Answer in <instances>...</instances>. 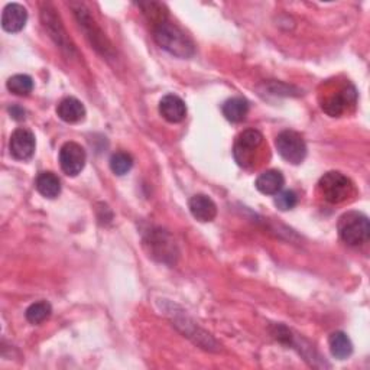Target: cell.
<instances>
[{"mask_svg":"<svg viewBox=\"0 0 370 370\" xmlns=\"http://www.w3.org/2000/svg\"><path fill=\"white\" fill-rule=\"evenodd\" d=\"M275 146L278 153L290 164L298 165L306 157V143L298 132L284 131L276 136Z\"/></svg>","mask_w":370,"mask_h":370,"instance_id":"277c9868","label":"cell"},{"mask_svg":"<svg viewBox=\"0 0 370 370\" xmlns=\"http://www.w3.org/2000/svg\"><path fill=\"white\" fill-rule=\"evenodd\" d=\"M56 114L67 123H78L85 117V107L76 97H67L58 105Z\"/></svg>","mask_w":370,"mask_h":370,"instance_id":"9a60e30c","label":"cell"},{"mask_svg":"<svg viewBox=\"0 0 370 370\" xmlns=\"http://www.w3.org/2000/svg\"><path fill=\"white\" fill-rule=\"evenodd\" d=\"M37 142H35V135L26 128H19L16 129L9 142V149L11 155L18 160V161H28L32 158L35 153Z\"/></svg>","mask_w":370,"mask_h":370,"instance_id":"ba28073f","label":"cell"},{"mask_svg":"<svg viewBox=\"0 0 370 370\" xmlns=\"http://www.w3.org/2000/svg\"><path fill=\"white\" fill-rule=\"evenodd\" d=\"M9 113H11V116H12L15 120H18V121L25 120V117H26V112H25V109H22V107L18 106V105L9 107Z\"/></svg>","mask_w":370,"mask_h":370,"instance_id":"cb8c5ba5","label":"cell"},{"mask_svg":"<svg viewBox=\"0 0 370 370\" xmlns=\"http://www.w3.org/2000/svg\"><path fill=\"white\" fill-rule=\"evenodd\" d=\"M318 190L323 198L331 204H340L352 197L354 185L345 174L330 171L324 174L318 182Z\"/></svg>","mask_w":370,"mask_h":370,"instance_id":"3957f363","label":"cell"},{"mask_svg":"<svg viewBox=\"0 0 370 370\" xmlns=\"http://www.w3.org/2000/svg\"><path fill=\"white\" fill-rule=\"evenodd\" d=\"M262 142H263V136L256 129H248L241 132L233 148V155L236 162L243 168L253 165L255 153L261 148Z\"/></svg>","mask_w":370,"mask_h":370,"instance_id":"5b68a950","label":"cell"},{"mask_svg":"<svg viewBox=\"0 0 370 370\" xmlns=\"http://www.w3.org/2000/svg\"><path fill=\"white\" fill-rule=\"evenodd\" d=\"M35 187L45 198H56L61 194V181L54 172H41L37 177Z\"/></svg>","mask_w":370,"mask_h":370,"instance_id":"e0dca14e","label":"cell"},{"mask_svg":"<svg viewBox=\"0 0 370 370\" xmlns=\"http://www.w3.org/2000/svg\"><path fill=\"white\" fill-rule=\"evenodd\" d=\"M165 233H162L161 230H158L157 233H153L152 234V237L149 236V241H146L149 246H152V248H153V252L152 253H155V255H153V256H161V261H165V258L164 256H172L171 253V251L175 248V244H174V241L172 240H167L164 244H161L162 243V240L165 239Z\"/></svg>","mask_w":370,"mask_h":370,"instance_id":"44dd1931","label":"cell"},{"mask_svg":"<svg viewBox=\"0 0 370 370\" xmlns=\"http://www.w3.org/2000/svg\"><path fill=\"white\" fill-rule=\"evenodd\" d=\"M328 346L331 354L338 359V360H345L353 353V345L349 335L343 331H335L330 335L328 338Z\"/></svg>","mask_w":370,"mask_h":370,"instance_id":"2e32d148","label":"cell"},{"mask_svg":"<svg viewBox=\"0 0 370 370\" xmlns=\"http://www.w3.org/2000/svg\"><path fill=\"white\" fill-rule=\"evenodd\" d=\"M189 207L193 217L203 223L213 222L215 219V215H217V205H215V203L210 197L204 194H197L191 197Z\"/></svg>","mask_w":370,"mask_h":370,"instance_id":"7c38bea8","label":"cell"},{"mask_svg":"<svg viewBox=\"0 0 370 370\" xmlns=\"http://www.w3.org/2000/svg\"><path fill=\"white\" fill-rule=\"evenodd\" d=\"M298 203V197L294 191L287 190V191H280L275 197V205L282 210V211H288L292 210Z\"/></svg>","mask_w":370,"mask_h":370,"instance_id":"603a6c76","label":"cell"},{"mask_svg":"<svg viewBox=\"0 0 370 370\" xmlns=\"http://www.w3.org/2000/svg\"><path fill=\"white\" fill-rule=\"evenodd\" d=\"M153 38H155L157 44L162 49L168 51L169 54L178 58H190L196 54L194 44L187 37V34L168 20H162L155 25Z\"/></svg>","mask_w":370,"mask_h":370,"instance_id":"6da1fadb","label":"cell"},{"mask_svg":"<svg viewBox=\"0 0 370 370\" xmlns=\"http://www.w3.org/2000/svg\"><path fill=\"white\" fill-rule=\"evenodd\" d=\"M74 13L80 22V26L84 29V32L87 34V38L90 40V42L95 45V48L97 51H100L103 55H109L110 51V44L106 40V37L103 35V32L100 30V28L96 25V22L92 20V18L90 16L88 11L81 6V5H76L74 6Z\"/></svg>","mask_w":370,"mask_h":370,"instance_id":"52a82bcc","label":"cell"},{"mask_svg":"<svg viewBox=\"0 0 370 370\" xmlns=\"http://www.w3.org/2000/svg\"><path fill=\"white\" fill-rule=\"evenodd\" d=\"M133 167V158L128 152H116L110 158V169L116 175H125Z\"/></svg>","mask_w":370,"mask_h":370,"instance_id":"7402d4cb","label":"cell"},{"mask_svg":"<svg viewBox=\"0 0 370 370\" xmlns=\"http://www.w3.org/2000/svg\"><path fill=\"white\" fill-rule=\"evenodd\" d=\"M255 185L259 193L265 196H276L278 193L282 191L285 185V178L281 171L269 169L258 177Z\"/></svg>","mask_w":370,"mask_h":370,"instance_id":"5bb4252c","label":"cell"},{"mask_svg":"<svg viewBox=\"0 0 370 370\" xmlns=\"http://www.w3.org/2000/svg\"><path fill=\"white\" fill-rule=\"evenodd\" d=\"M51 313H52L51 304L47 301H40L28 306L25 317L30 324H41L49 318Z\"/></svg>","mask_w":370,"mask_h":370,"instance_id":"d6986e66","label":"cell"},{"mask_svg":"<svg viewBox=\"0 0 370 370\" xmlns=\"http://www.w3.org/2000/svg\"><path fill=\"white\" fill-rule=\"evenodd\" d=\"M28 22V12L19 4H9L2 13V28L6 32L16 34L25 28Z\"/></svg>","mask_w":370,"mask_h":370,"instance_id":"8fae6325","label":"cell"},{"mask_svg":"<svg viewBox=\"0 0 370 370\" xmlns=\"http://www.w3.org/2000/svg\"><path fill=\"white\" fill-rule=\"evenodd\" d=\"M6 85L16 96H29L34 90V80L26 74H16L8 80Z\"/></svg>","mask_w":370,"mask_h":370,"instance_id":"ffe728a7","label":"cell"},{"mask_svg":"<svg viewBox=\"0 0 370 370\" xmlns=\"http://www.w3.org/2000/svg\"><path fill=\"white\" fill-rule=\"evenodd\" d=\"M222 112L229 121L240 123L249 113V103L243 97H232L227 102H225Z\"/></svg>","mask_w":370,"mask_h":370,"instance_id":"ac0fdd59","label":"cell"},{"mask_svg":"<svg viewBox=\"0 0 370 370\" xmlns=\"http://www.w3.org/2000/svg\"><path fill=\"white\" fill-rule=\"evenodd\" d=\"M42 22H44L45 29L49 32L51 38H52L61 48L70 51V54H71V51L74 49V47L70 44L66 29H64L63 23H61L59 18L56 16L55 11H52V9H49V8L47 6V9L42 11Z\"/></svg>","mask_w":370,"mask_h":370,"instance_id":"9c48e42d","label":"cell"},{"mask_svg":"<svg viewBox=\"0 0 370 370\" xmlns=\"http://www.w3.org/2000/svg\"><path fill=\"white\" fill-rule=\"evenodd\" d=\"M354 102H356V90L353 87H349L338 91L337 95L328 97L323 103V110L331 117H338L342 116L346 112V109Z\"/></svg>","mask_w":370,"mask_h":370,"instance_id":"30bf717a","label":"cell"},{"mask_svg":"<svg viewBox=\"0 0 370 370\" xmlns=\"http://www.w3.org/2000/svg\"><path fill=\"white\" fill-rule=\"evenodd\" d=\"M87 155L81 145L67 142L59 149V165L68 177H77L85 167Z\"/></svg>","mask_w":370,"mask_h":370,"instance_id":"8992f818","label":"cell"},{"mask_svg":"<svg viewBox=\"0 0 370 370\" xmlns=\"http://www.w3.org/2000/svg\"><path fill=\"white\" fill-rule=\"evenodd\" d=\"M338 234L342 240L349 246H360L364 244L370 237V225L369 219L363 213L359 211H347L337 225Z\"/></svg>","mask_w":370,"mask_h":370,"instance_id":"7a4b0ae2","label":"cell"},{"mask_svg":"<svg viewBox=\"0 0 370 370\" xmlns=\"http://www.w3.org/2000/svg\"><path fill=\"white\" fill-rule=\"evenodd\" d=\"M160 113L169 123H181L187 116V106L175 95H168L160 102Z\"/></svg>","mask_w":370,"mask_h":370,"instance_id":"4fadbf2b","label":"cell"}]
</instances>
